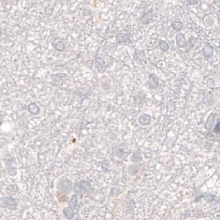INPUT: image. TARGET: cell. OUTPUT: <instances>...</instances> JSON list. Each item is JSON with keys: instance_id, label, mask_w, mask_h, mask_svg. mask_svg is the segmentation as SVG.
<instances>
[{"instance_id": "ba28073f", "label": "cell", "mask_w": 220, "mask_h": 220, "mask_svg": "<svg viewBox=\"0 0 220 220\" xmlns=\"http://www.w3.org/2000/svg\"><path fill=\"white\" fill-rule=\"evenodd\" d=\"M138 123L142 126H147L152 123V117L147 114H143L138 118Z\"/></svg>"}, {"instance_id": "277c9868", "label": "cell", "mask_w": 220, "mask_h": 220, "mask_svg": "<svg viewBox=\"0 0 220 220\" xmlns=\"http://www.w3.org/2000/svg\"><path fill=\"white\" fill-rule=\"evenodd\" d=\"M154 18V11L152 9L147 10L143 14V16L139 18V22L143 25L150 24Z\"/></svg>"}, {"instance_id": "4fadbf2b", "label": "cell", "mask_w": 220, "mask_h": 220, "mask_svg": "<svg viewBox=\"0 0 220 220\" xmlns=\"http://www.w3.org/2000/svg\"><path fill=\"white\" fill-rule=\"evenodd\" d=\"M143 161V157H142V150L138 149V150L133 153V155L131 157V161L133 163H138Z\"/></svg>"}, {"instance_id": "30bf717a", "label": "cell", "mask_w": 220, "mask_h": 220, "mask_svg": "<svg viewBox=\"0 0 220 220\" xmlns=\"http://www.w3.org/2000/svg\"><path fill=\"white\" fill-rule=\"evenodd\" d=\"M176 41L177 46L179 47H185L187 44L186 38H185L184 34L181 33V32H179L176 36Z\"/></svg>"}, {"instance_id": "3957f363", "label": "cell", "mask_w": 220, "mask_h": 220, "mask_svg": "<svg viewBox=\"0 0 220 220\" xmlns=\"http://www.w3.org/2000/svg\"><path fill=\"white\" fill-rule=\"evenodd\" d=\"M1 205L10 210H16L17 208V202L16 199L12 196H4L1 198Z\"/></svg>"}, {"instance_id": "9a60e30c", "label": "cell", "mask_w": 220, "mask_h": 220, "mask_svg": "<svg viewBox=\"0 0 220 220\" xmlns=\"http://www.w3.org/2000/svg\"><path fill=\"white\" fill-rule=\"evenodd\" d=\"M27 110L29 112L30 114H32V115H36L40 113V108L36 103H31L28 105V108H27Z\"/></svg>"}, {"instance_id": "d6986e66", "label": "cell", "mask_w": 220, "mask_h": 220, "mask_svg": "<svg viewBox=\"0 0 220 220\" xmlns=\"http://www.w3.org/2000/svg\"><path fill=\"white\" fill-rule=\"evenodd\" d=\"M158 46H159L160 50H161L162 51H167L170 49V46L168 42L164 40H161L158 42Z\"/></svg>"}, {"instance_id": "52a82bcc", "label": "cell", "mask_w": 220, "mask_h": 220, "mask_svg": "<svg viewBox=\"0 0 220 220\" xmlns=\"http://www.w3.org/2000/svg\"><path fill=\"white\" fill-rule=\"evenodd\" d=\"M148 84H149V88L151 90H155L159 85V79L154 74H151L148 79Z\"/></svg>"}, {"instance_id": "5b68a950", "label": "cell", "mask_w": 220, "mask_h": 220, "mask_svg": "<svg viewBox=\"0 0 220 220\" xmlns=\"http://www.w3.org/2000/svg\"><path fill=\"white\" fill-rule=\"evenodd\" d=\"M116 41L118 44L131 43L132 42V35L130 33L117 34Z\"/></svg>"}, {"instance_id": "8fae6325", "label": "cell", "mask_w": 220, "mask_h": 220, "mask_svg": "<svg viewBox=\"0 0 220 220\" xmlns=\"http://www.w3.org/2000/svg\"><path fill=\"white\" fill-rule=\"evenodd\" d=\"M14 160L13 159H10L7 160V162H6V166H7V173L10 175V176H13V175L16 174V171H17V169L16 167L13 166L14 164Z\"/></svg>"}, {"instance_id": "8992f818", "label": "cell", "mask_w": 220, "mask_h": 220, "mask_svg": "<svg viewBox=\"0 0 220 220\" xmlns=\"http://www.w3.org/2000/svg\"><path fill=\"white\" fill-rule=\"evenodd\" d=\"M51 45H52V47H53L56 51H60V52H62V51H65V43L62 40H61V39H54L52 42H51Z\"/></svg>"}, {"instance_id": "7c38bea8", "label": "cell", "mask_w": 220, "mask_h": 220, "mask_svg": "<svg viewBox=\"0 0 220 220\" xmlns=\"http://www.w3.org/2000/svg\"><path fill=\"white\" fill-rule=\"evenodd\" d=\"M94 64H95V68L99 71H102L104 70L105 68V61L102 57L100 56H96L95 57V61H94Z\"/></svg>"}, {"instance_id": "2e32d148", "label": "cell", "mask_w": 220, "mask_h": 220, "mask_svg": "<svg viewBox=\"0 0 220 220\" xmlns=\"http://www.w3.org/2000/svg\"><path fill=\"white\" fill-rule=\"evenodd\" d=\"M214 120H215V117L213 114H211L209 115V117L207 119V122L205 124V129L206 130H211L212 128H213V123H214Z\"/></svg>"}, {"instance_id": "5bb4252c", "label": "cell", "mask_w": 220, "mask_h": 220, "mask_svg": "<svg viewBox=\"0 0 220 220\" xmlns=\"http://www.w3.org/2000/svg\"><path fill=\"white\" fill-rule=\"evenodd\" d=\"M63 215L65 216V218H67V219H71L75 216V209L70 208V206H68L63 209Z\"/></svg>"}, {"instance_id": "ac0fdd59", "label": "cell", "mask_w": 220, "mask_h": 220, "mask_svg": "<svg viewBox=\"0 0 220 220\" xmlns=\"http://www.w3.org/2000/svg\"><path fill=\"white\" fill-rule=\"evenodd\" d=\"M78 203H79L78 202V195L75 194L72 195V197L70 198V201H69V206H70V208L75 209L76 207L78 206Z\"/></svg>"}, {"instance_id": "6da1fadb", "label": "cell", "mask_w": 220, "mask_h": 220, "mask_svg": "<svg viewBox=\"0 0 220 220\" xmlns=\"http://www.w3.org/2000/svg\"><path fill=\"white\" fill-rule=\"evenodd\" d=\"M92 190V185L90 182L85 180H82L80 182H76L74 185V189L73 190L77 195H86L90 193Z\"/></svg>"}, {"instance_id": "ffe728a7", "label": "cell", "mask_w": 220, "mask_h": 220, "mask_svg": "<svg viewBox=\"0 0 220 220\" xmlns=\"http://www.w3.org/2000/svg\"><path fill=\"white\" fill-rule=\"evenodd\" d=\"M135 56H138V60L139 61H143L145 59V53L143 51H136Z\"/></svg>"}, {"instance_id": "7a4b0ae2", "label": "cell", "mask_w": 220, "mask_h": 220, "mask_svg": "<svg viewBox=\"0 0 220 220\" xmlns=\"http://www.w3.org/2000/svg\"><path fill=\"white\" fill-rule=\"evenodd\" d=\"M57 189L65 194H69L74 189L72 182L66 177H61L57 182Z\"/></svg>"}, {"instance_id": "9c48e42d", "label": "cell", "mask_w": 220, "mask_h": 220, "mask_svg": "<svg viewBox=\"0 0 220 220\" xmlns=\"http://www.w3.org/2000/svg\"><path fill=\"white\" fill-rule=\"evenodd\" d=\"M203 55L205 58H210L213 55V48L209 43H206L203 47Z\"/></svg>"}, {"instance_id": "44dd1931", "label": "cell", "mask_w": 220, "mask_h": 220, "mask_svg": "<svg viewBox=\"0 0 220 220\" xmlns=\"http://www.w3.org/2000/svg\"><path fill=\"white\" fill-rule=\"evenodd\" d=\"M200 0H186L187 5H197Z\"/></svg>"}, {"instance_id": "7402d4cb", "label": "cell", "mask_w": 220, "mask_h": 220, "mask_svg": "<svg viewBox=\"0 0 220 220\" xmlns=\"http://www.w3.org/2000/svg\"><path fill=\"white\" fill-rule=\"evenodd\" d=\"M213 131H214V133H220V121L219 120H218V122L217 123V124H216L215 128H214Z\"/></svg>"}, {"instance_id": "e0dca14e", "label": "cell", "mask_w": 220, "mask_h": 220, "mask_svg": "<svg viewBox=\"0 0 220 220\" xmlns=\"http://www.w3.org/2000/svg\"><path fill=\"white\" fill-rule=\"evenodd\" d=\"M171 28L174 31L180 32L183 29V22L181 21H175L171 23Z\"/></svg>"}]
</instances>
